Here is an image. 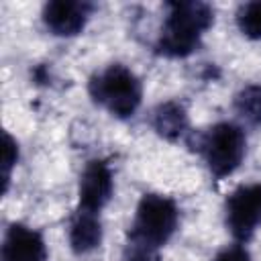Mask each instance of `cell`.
<instances>
[{
  "label": "cell",
  "mask_w": 261,
  "mask_h": 261,
  "mask_svg": "<svg viewBox=\"0 0 261 261\" xmlns=\"http://www.w3.org/2000/svg\"><path fill=\"white\" fill-rule=\"evenodd\" d=\"M237 27L245 37L253 41L261 39V0L247 2L237 10Z\"/></svg>",
  "instance_id": "obj_11"
},
{
  "label": "cell",
  "mask_w": 261,
  "mask_h": 261,
  "mask_svg": "<svg viewBox=\"0 0 261 261\" xmlns=\"http://www.w3.org/2000/svg\"><path fill=\"white\" fill-rule=\"evenodd\" d=\"M114 181H112V171L106 161L102 159H92L86 163L82 177H80V208L86 212L98 214L112 198Z\"/></svg>",
  "instance_id": "obj_7"
},
{
  "label": "cell",
  "mask_w": 261,
  "mask_h": 261,
  "mask_svg": "<svg viewBox=\"0 0 261 261\" xmlns=\"http://www.w3.org/2000/svg\"><path fill=\"white\" fill-rule=\"evenodd\" d=\"M177 222L179 212L171 198L161 194H145L139 200L128 234L159 249L173 237Z\"/></svg>",
  "instance_id": "obj_3"
},
{
  "label": "cell",
  "mask_w": 261,
  "mask_h": 261,
  "mask_svg": "<svg viewBox=\"0 0 261 261\" xmlns=\"http://www.w3.org/2000/svg\"><path fill=\"white\" fill-rule=\"evenodd\" d=\"M214 22V10L206 2H169L167 16L157 39V53L165 57H188L192 55Z\"/></svg>",
  "instance_id": "obj_1"
},
{
  "label": "cell",
  "mask_w": 261,
  "mask_h": 261,
  "mask_svg": "<svg viewBox=\"0 0 261 261\" xmlns=\"http://www.w3.org/2000/svg\"><path fill=\"white\" fill-rule=\"evenodd\" d=\"M0 261H47L43 237L24 224H10L2 241Z\"/></svg>",
  "instance_id": "obj_8"
},
{
  "label": "cell",
  "mask_w": 261,
  "mask_h": 261,
  "mask_svg": "<svg viewBox=\"0 0 261 261\" xmlns=\"http://www.w3.org/2000/svg\"><path fill=\"white\" fill-rule=\"evenodd\" d=\"M102 243V224L98 214L77 210L69 226V247L75 255H88Z\"/></svg>",
  "instance_id": "obj_9"
},
{
  "label": "cell",
  "mask_w": 261,
  "mask_h": 261,
  "mask_svg": "<svg viewBox=\"0 0 261 261\" xmlns=\"http://www.w3.org/2000/svg\"><path fill=\"white\" fill-rule=\"evenodd\" d=\"M94 4L80 0H53L43 6V24L55 37H75L84 31Z\"/></svg>",
  "instance_id": "obj_6"
},
{
  "label": "cell",
  "mask_w": 261,
  "mask_h": 261,
  "mask_svg": "<svg viewBox=\"0 0 261 261\" xmlns=\"http://www.w3.org/2000/svg\"><path fill=\"white\" fill-rule=\"evenodd\" d=\"M237 108L247 120L261 122V90L259 88L243 90V94L237 98Z\"/></svg>",
  "instance_id": "obj_13"
},
{
  "label": "cell",
  "mask_w": 261,
  "mask_h": 261,
  "mask_svg": "<svg viewBox=\"0 0 261 261\" xmlns=\"http://www.w3.org/2000/svg\"><path fill=\"white\" fill-rule=\"evenodd\" d=\"M153 128L167 141H177L188 128V114L179 102H163L153 110Z\"/></svg>",
  "instance_id": "obj_10"
},
{
  "label": "cell",
  "mask_w": 261,
  "mask_h": 261,
  "mask_svg": "<svg viewBox=\"0 0 261 261\" xmlns=\"http://www.w3.org/2000/svg\"><path fill=\"white\" fill-rule=\"evenodd\" d=\"M122 261H159V249L128 234L122 251Z\"/></svg>",
  "instance_id": "obj_12"
},
{
  "label": "cell",
  "mask_w": 261,
  "mask_h": 261,
  "mask_svg": "<svg viewBox=\"0 0 261 261\" xmlns=\"http://www.w3.org/2000/svg\"><path fill=\"white\" fill-rule=\"evenodd\" d=\"M90 96L112 116L128 118L141 106L143 84L133 69L122 63H112L90 80Z\"/></svg>",
  "instance_id": "obj_2"
},
{
  "label": "cell",
  "mask_w": 261,
  "mask_h": 261,
  "mask_svg": "<svg viewBox=\"0 0 261 261\" xmlns=\"http://www.w3.org/2000/svg\"><path fill=\"white\" fill-rule=\"evenodd\" d=\"M200 149L210 173L220 179L241 165L247 151V137L239 124L218 122L202 137Z\"/></svg>",
  "instance_id": "obj_4"
},
{
  "label": "cell",
  "mask_w": 261,
  "mask_h": 261,
  "mask_svg": "<svg viewBox=\"0 0 261 261\" xmlns=\"http://www.w3.org/2000/svg\"><path fill=\"white\" fill-rule=\"evenodd\" d=\"M18 159V149L16 143L12 141V137L8 133H4V157H2V167H4V192L8 188V179H10V169Z\"/></svg>",
  "instance_id": "obj_14"
},
{
  "label": "cell",
  "mask_w": 261,
  "mask_h": 261,
  "mask_svg": "<svg viewBox=\"0 0 261 261\" xmlns=\"http://www.w3.org/2000/svg\"><path fill=\"white\" fill-rule=\"evenodd\" d=\"M226 226L230 234L245 243L261 226V184L239 186L224 204Z\"/></svg>",
  "instance_id": "obj_5"
},
{
  "label": "cell",
  "mask_w": 261,
  "mask_h": 261,
  "mask_svg": "<svg viewBox=\"0 0 261 261\" xmlns=\"http://www.w3.org/2000/svg\"><path fill=\"white\" fill-rule=\"evenodd\" d=\"M214 261H251V255L243 245H228L216 253Z\"/></svg>",
  "instance_id": "obj_15"
}]
</instances>
